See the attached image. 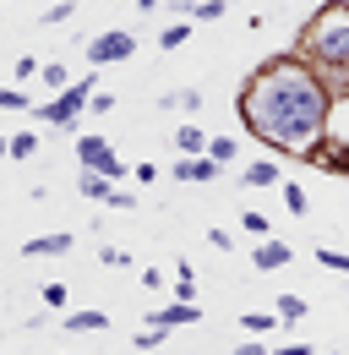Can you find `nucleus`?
I'll list each match as a JSON object with an SVG mask.
<instances>
[{"label":"nucleus","instance_id":"obj_7","mask_svg":"<svg viewBox=\"0 0 349 355\" xmlns=\"http://www.w3.org/2000/svg\"><path fill=\"white\" fill-rule=\"evenodd\" d=\"M295 263V246L289 241H257V252H251V268H262V273H278V268Z\"/></svg>","mask_w":349,"mask_h":355},{"label":"nucleus","instance_id":"obj_9","mask_svg":"<svg viewBox=\"0 0 349 355\" xmlns=\"http://www.w3.org/2000/svg\"><path fill=\"white\" fill-rule=\"evenodd\" d=\"M71 252V235L66 230H55V235H33L28 246H22V257H66Z\"/></svg>","mask_w":349,"mask_h":355},{"label":"nucleus","instance_id":"obj_12","mask_svg":"<svg viewBox=\"0 0 349 355\" xmlns=\"http://www.w3.org/2000/svg\"><path fill=\"white\" fill-rule=\"evenodd\" d=\"M77 191H82V197H93V202H109V191H115V180H104L98 170H82V180H77Z\"/></svg>","mask_w":349,"mask_h":355},{"label":"nucleus","instance_id":"obj_26","mask_svg":"<svg viewBox=\"0 0 349 355\" xmlns=\"http://www.w3.org/2000/svg\"><path fill=\"white\" fill-rule=\"evenodd\" d=\"M0 110H33V98L22 88H0Z\"/></svg>","mask_w":349,"mask_h":355},{"label":"nucleus","instance_id":"obj_31","mask_svg":"<svg viewBox=\"0 0 349 355\" xmlns=\"http://www.w3.org/2000/svg\"><path fill=\"white\" fill-rule=\"evenodd\" d=\"M235 355H273V350H267V339H246V345H235Z\"/></svg>","mask_w":349,"mask_h":355},{"label":"nucleus","instance_id":"obj_32","mask_svg":"<svg viewBox=\"0 0 349 355\" xmlns=\"http://www.w3.org/2000/svg\"><path fill=\"white\" fill-rule=\"evenodd\" d=\"M208 241H213L218 252H229V246H235V235H229V230H208Z\"/></svg>","mask_w":349,"mask_h":355},{"label":"nucleus","instance_id":"obj_15","mask_svg":"<svg viewBox=\"0 0 349 355\" xmlns=\"http://www.w3.org/2000/svg\"><path fill=\"white\" fill-rule=\"evenodd\" d=\"M159 110H186V115H197V110H202V93H197V88L164 93V98H159Z\"/></svg>","mask_w":349,"mask_h":355},{"label":"nucleus","instance_id":"obj_11","mask_svg":"<svg viewBox=\"0 0 349 355\" xmlns=\"http://www.w3.org/2000/svg\"><path fill=\"white\" fill-rule=\"evenodd\" d=\"M109 328V311H71L66 317V334H104Z\"/></svg>","mask_w":349,"mask_h":355},{"label":"nucleus","instance_id":"obj_29","mask_svg":"<svg viewBox=\"0 0 349 355\" xmlns=\"http://www.w3.org/2000/svg\"><path fill=\"white\" fill-rule=\"evenodd\" d=\"M87 110H93V115H109V110H115V93H93Z\"/></svg>","mask_w":349,"mask_h":355},{"label":"nucleus","instance_id":"obj_20","mask_svg":"<svg viewBox=\"0 0 349 355\" xmlns=\"http://www.w3.org/2000/svg\"><path fill=\"white\" fill-rule=\"evenodd\" d=\"M224 0H191V22H224Z\"/></svg>","mask_w":349,"mask_h":355},{"label":"nucleus","instance_id":"obj_3","mask_svg":"<svg viewBox=\"0 0 349 355\" xmlns=\"http://www.w3.org/2000/svg\"><path fill=\"white\" fill-rule=\"evenodd\" d=\"M93 93H98V88H93V71H87V77H77L71 88H60L55 98L33 104V115H39L44 126H60V132H71V126H77V115L87 110V98H93Z\"/></svg>","mask_w":349,"mask_h":355},{"label":"nucleus","instance_id":"obj_36","mask_svg":"<svg viewBox=\"0 0 349 355\" xmlns=\"http://www.w3.org/2000/svg\"><path fill=\"white\" fill-rule=\"evenodd\" d=\"M0 6H6V0H0Z\"/></svg>","mask_w":349,"mask_h":355},{"label":"nucleus","instance_id":"obj_13","mask_svg":"<svg viewBox=\"0 0 349 355\" xmlns=\"http://www.w3.org/2000/svg\"><path fill=\"white\" fill-rule=\"evenodd\" d=\"M273 311H278V322H289V328H295V322H305V295H278V301H273Z\"/></svg>","mask_w":349,"mask_h":355},{"label":"nucleus","instance_id":"obj_10","mask_svg":"<svg viewBox=\"0 0 349 355\" xmlns=\"http://www.w3.org/2000/svg\"><path fill=\"white\" fill-rule=\"evenodd\" d=\"M174 148H180V159H202V153H208V132H202V126H180V132H174Z\"/></svg>","mask_w":349,"mask_h":355},{"label":"nucleus","instance_id":"obj_22","mask_svg":"<svg viewBox=\"0 0 349 355\" xmlns=\"http://www.w3.org/2000/svg\"><path fill=\"white\" fill-rule=\"evenodd\" d=\"M186 39H191V28H186V22H170V28L159 33V49H180Z\"/></svg>","mask_w":349,"mask_h":355},{"label":"nucleus","instance_id":"obj_18","mask_svg":"<svg viewBox=\"0 0 349 355\" xmlns=\"http://www.w3.org/2000/svg\"><path fill=\"white\" fill-rule=\"evenodd\" d=\"M197 295V273H191V263H174V301H191Z\"/></svg>","mask_w":349,"mask_h":355},{"label":"nucleus","instance_id":"obj_16","mask_svg":"<svg viewBox=\"0 0 349 355\" xmlns=\"http://www.w3.org/2000/svg\"><path fill=\"white\" fill-rule=\"evenodd\" d=\"M240 230H246V235H257V241H273V219L257 214V208H246V214H240Z\"/></svg>","mask_w":349,"mask_h":355},{"label":"nucleus","instance_id":"obj_28","mask_svg":"<svg viewBox=\"0 0 349 355\" xmlns=\"http://www.w3.org/2000/svg\"><path fill=\"white\" fill-rule=\"evenodd\" d=\"M98 257H104L109 268H131V257L120 252V246H98Z\"/></svg>","mask_w":349,"mask_h":355},{"label":"nucleus","instance_id":"obj_23","mask_svg":"<svg viewBox=\"0 0 349 355\" xmlns=\"http://www.w3.org/2000/svg\"><path fill=\"white\" fill-rule=\"evenodd\" d=\"M316 263L333 268V273H349V252H333V246H316Z\"/></svg>","mask_w":349,"mask_h":355},{"label":"nucleus","instance_id":"obj_30","mask_svg":"<svg viewBox=\"0 0 349 355\" xmlns=\"http://www.w3.org/2000/svg\"><path fill=\"white\" fill-rule=\"evenodd\" d=\"M44 306H66V284H44Z\"/></svg>","mask_w":349,"mask_h":355},{"label":"nucleus","instance_id":"obj_5","mask_svg":"<svg viewBox=\"0 0 349 355\" xmlns=\"http://www.w3.org/2000/svg\"><path fill=\"white\" fill-rule=\"evenodd\" d=\"M77 164H82V170H98L104 180H120V175H126V164L115 159V148H109L104 137H77Z\"/></svg>","mask_w":349,"mask_h":355},{"label":"nucleus","instance_id":"obj_21","mask_svg":"<svg viewBox=\"0 0 349 355\" xmlns=\"http://www.w3.org/2000/svg\"><path fill=\"white\" fill-rule=\"evenodd\" d=\"M39 153V132H11V153L6 159H33Z\"/></svg>","mask_w":349,"mask_h":355},{"label":"nucleus","instance_id":"obj_4","mask_svg":"<svg viewBox=\"0 0 349 355\" xmlns=\"http://www.w3.org/2000/svg\"><path fill=\"white\" fill-rule=\"evenodd\" d=\"M131 49H136V33H131V28H109V33H93V39L82 44L87 71H93V66H120V60H131Z\"/></svg>","mask_w":349,"mask_h":355},{"label":"nucleus","instance_id":"obj_35","mask_svg":"<svg viewBox=\"0 0 349 355\" xmlns=\"http://www.w3.org/2000/svg\"><path fill=\"white\" fill-rule=\"evenodd\" d=\"M6 153H11V137H0V159H6Z\"/></svg>","mask_w":349,"mask_h":355},{"label":"nucleus","instance_id":"obj_2","mask_svg":"<svg viewBox=\"0 0 349 355\" xmlns=\"http://www.w3.org/2000/svg\"><path fill=\"white\" fill-rule=\"evenodd\" d=\"M295 55L328 83L333 98H349V6H322L301 28V49Z\"/></svg>","mask_w":349,"mask_h":355},{"label":"nucleus","instance_id":"obj_14","mask_svg":"<svg viewBox=\"0 0 349 355\" xmlns=\"http://www.w3.org/2000/svg\"><path fill=\"white\" fill-rule=\"evenodd\" d=\"M208 159H213L218 170L235 164V159H240V142H235V137H208Z\"/></svg>","mask_w":349,"mask_h":355},{"label":"nucleus","instance_id":"obj_27","mask_svg":"<svg viewBox=\"0 0 349 355\" xmlns=\"http://www.w3.org/2000/svg\"><path fill=\"white\" fill-rule=\"evenodd\" d=\"M164 339H170L164 328H147V322H142V334H136V350H159Z\"/></svg>","mask_w":349,"mask_h":355},{"label":"nucleus","instance_id":"obj_6","mask_svg":"<svg viewBox=\"0 0 349 355\" xmlns=\"http://www.w3.org/2000/svg\"><path fill=\"white\" fill-rule=\"evenodd\" d=\"M191 322H202V311H197V301H170L164 311H147V328H191Z\"/></svg>","mask_w":349,"mask_h":355},{"label":"nucleus","instance_id":"obj_25","mask_svg":"<svg viewBox=\"0 0 349 355\" xmlns=\"http://www.w3.org/2000/svg\"><path fill=\"white\" fill-rule=\"evenodd\" d=\"M44 88H71V77H66V66H60V60H49V66H44Z\"/></svg>","mask_w":349,"mask_h":355},{"label":"nucleus","instance_id":"obj_1","mask_svg":"<svg viewBox=\"0 0 349 355\" xmlns=\"http://www.w3.org/2000/svg\"><path fill=\"white\" fill-rule=\"evenodd\" d=\"M240 121L262 148L316 159V148L328 142V121H333V93L301 55H273L240 88Z\"/></svg>","mask_w":349,"mask_h":355},{"label":"nucleus","instance_id":"obj_8","mask_svg":"<svg viewBox=\"0 0 349 355\" xmlns=\"http://www.w3.org/2000/svg\"><path fill=\"white\" fill-rule=\"evenodd\" d=\"M240 186H251V191H267V186H284V175H278V159H251V164L240 170Z\"/></svg>","mask_w":349,"mask_h":355},{"label":"nucleus","instance_id":"obj_17","mask_svg":"<svg viewBox=\"0 0 349 355\" xmlns=\"http://www.w3.org/2000/svg\"><path fill=\"white\" fill-rule=\"evenodd\" d=\"M284 208H289L295 219H305V214H311V197H305V186H295V180H284Z\"/></svg>","mask_w":349,"mask_h":355},{"label":"nucleus","instance_id":"obj_33","mask_svg":"<svg viewBox=\"0 0 349 355\" xmlns=\"http://www.w3.org/2000/svg\"><path fill=\"white\" fill-rule=\"evenodd\" d=\"M273 355H322V350H311V345H301V339H295V345H284V350H273Z\"/></svg>","mask_w":349,"mask_h":355},{"label":"nucleus","instance_id":"obj_34","mask_svg":"<svg viewBox=\"0 0 349 355\" xmlns=\"http://www.w3.org/2000/svg\"><path fill=\"white\" fill-rule=\"evenodd\" d=\"M136 6H142V11H159V6H164V0H136Z\"/></svg>","mask_w":349,"mask_h":355},{"label":"nucleus","instance_id":"obj_19","mask_svg":"<svg viewBox=\"0 0 349 355\" xmlns=\"http://www.w3.org/2000/svg\"><path fill=\"white\" fill-rule=\"evenodd\" d=\"M240 322H246V334H262V339H267V334L278 328V311H246Z\"/></svg>","mask_w":349,"mask_h":355},{"label":"nucleus","instance_id":"obj_24","mask_svg":"<svg viewBox=\"0 0 349 355\" xmlns=\"http://www.w3.org/2000/svg\"><path fill=\"white\" fill-rule=\"evenodd\" d=\"M71 17H77V0H60V6H49V11H44V22H49V28H60V22H71Z\"/></svg>","mask_w":349,"mask_h":355}]
</instances>
